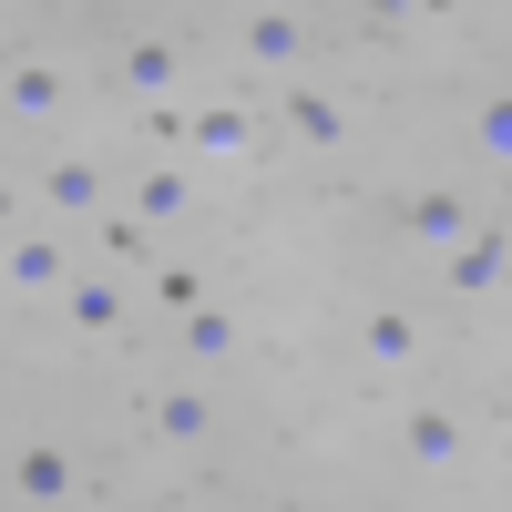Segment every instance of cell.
<instances>
[{"mask_svg":"<svg viewBox=\"0 0 512 512\" xmlns=\"http://www.w3.org/2000/svg\"><path fill=\"white\" fill-rule=\"evenodd\" d=\"M82 461L62 451V431H11V461H0V502L11 512H72Z\"/></svg>","mask_w":512,"mask_h":512,"instance_id":"6da1fadb","label":"cell"},{"mask_svg":"<svg viewBox=\"0 0 512 512\" xmlns=\"http://www.w3.org/2000/svg\"><path fill=\"white\" fill-rule=\"evenodd\" d=\"M72 267H82L72 236H62V226H41V216L0 236V297H11V308H52V297L72 287Z\"/></svg>","mask_w":512,"mask_h":512,"instance_id":"7a4b0ae2","label":"cell"},{"mask_svg":"<svg viewBox=\"0 0 512 512\" xmlns=\"http://www.w3.org/2000/svg\"><path fill=\"white\" fill-rule=\"evenodd\" d=\"M31 205H41V226H93V216H113V175H103V164L93 154H52V164H41V175H31Z\"/></svg>","mask_w":512,"mask_h":512,"instance_id":"3957f363","label":"cell"},{"mask_svg":"<svg viewBox=\"0 0 512 512\" xmlns=\"http://www.w3.org/2000/svg\"><path fill=\"white\" fill-rule=\"evenodd\" d=\"M431 267H441V287L461 297V308H502V277H512V236H502L492 216H472V236H461V246H441Z\"/></svg>","mask_w":512,"mask_h":512,"instance_id":"277c9868","label":"cell"},{"mask_svg":"<svg viewBox=\"0 0 512 512\" xmlns=\"http://www.w3.org/2000/svg\"><path fill=\"white\" fill-rule=\"evenodd\" d=\"M144 431L164 451H205V441L226 431V400L205 390V379H154V390H144Z\"/></svg>","mask_w":512,"mask_h":512,"instance_id":"5b68a950","label":"cell"},{"mask_svg":"<svg viewBox=\"0 0 512 512\" xmlns=\"http://www.w3.org/2000/svg\"><path fill=\"white\" fill-rule=\"evenodd\" d=\"M123 308H134V297H123V277H113V267H93V256H82V267H72V287L52 297L62 338H82V349H103V338H123Z\"/></svg>","mask_w":512,"mask_h":512,"instance_id":"8992f818","label":"cell"},{"mask_svg":"<svg viewBox=\"0 0 512 512\" xmlns=\"http://www.w3.org/2000/svg\"><path fill=\"white\" fill-rule=\"evenodd\" d=\"M400 461H410V472H461V461H472V410L410 400L400 410Z\"/></svg>","mask_w":512,"mask_h":512,"instance_id":"52a82bcc","label":"cell"},{"mask_svg":"<svg viewBox=\"0 0 512 512\" xmlns=\"http://www.w3.org/2000/svg\"><path fill=\"white\" fill-rule=\"evenodd\" d=\"M420 359H431V328H420V308L379 297V308L359 318V369H369V379H410Z\"/></svg>","mask_w":512,"mask_h":512,"instance_id":"ba28073f","label":"cell"},{"mask_svg":"<svg viewBox=\"0 0 512 512\" xmlns=\"http://www.w3.org/2000/svg\"><path fill=\"white\" fill-rule=\"evenodd\" d=\"M236 52H246V72L308 82V52H318V31L297 21V11H246V21H236Z\"/></svg>","mask_w":512,"mask_h":512,"instance_id":"9c48e42d","label":"cell"},{"mask_svg":"<svg viewBox=\"0 0 512 512\" xmlns=\"http://www.w3.org/2000/svg\"><path fill=\"white\" fill-rule=\"evenodd\" d=\"M175 134H185L195 164H246L256 154V103H185Z\"/></svg>","mask_w":512,"mask_h":512,"instance_id":"30bf717a","label":"cell"},{"mask_svg":"<svg viewBox=\"0 0 512 512\" xmlns=\"http://www.w3.org/2000/svg\"><path fill=\"white\" fill-rule=\"evenodd\" d=\"M205 205V185H195V164H144L134 185H123V216H134L144 236H164V226H185Z\"/></svg>","mask_w":512,"mask_h":512,"instance_id":"8fae6325","label":"cell"},{"mask_svg":"<svg viewBox=\"0 0 512 512\" xmlns=\"http://www.w3.org/2000/svg\"><path fill=\"white\" fill-rule=\"evenodd\" d=\"M400 236H410L420 256L461 246V236H472V185H420V195L400 205Z\"/></svg>","mask_w":512,"mask_h":512,"instance_id":"7c38bea8","label":"cell"},{"mask_svg":"<svg viewBox=\"0 0 512 512\" xmlns=\"http://www.w3.org/2000/svg\"><path fill=\"white\" fill-rule=\"evenodd\" d=\"M0 113L31 123V134H41V123H62V113H72V72H62V62H11V72H0Z\"/></svg>","mask_w":512,"mask_h":512,"instance_id":"4fadbf2b","label":"cell"},{"mask_svg":"<svg viewBox=\"0 0 512 512\" xmlns=\"http://www.w3.org/2000/svg\"><path fill=\"white\" fill-rule=\"evenodd\" d=\"M287 134L308 144V154H338V144L359 134V113H349V93H318V82H297V93H287Z\"/></svg>","mask_w":512,"mask_h":512,"instance_id":"5bb4252c","label":"cell"},{"mask_svg":"<svg viewBox=\"0 0 512 512\" xmlns=\"http://www.w3.org/2000/svg\"><path fill=\"white\" fill-rule=\"evenodd\" d=\"M175 349H185V369H226V359L246 349V328H236V308H216V297H205V308L175 318Z\"/></svg>","mask_w":512,"mask_h":512,"instance_id":"9a60e30c","label":"cell"},{"mask_svg":"<svg viewBox=\"0 0 512 512\" xmlns=\"http://www.w3.org/2000/svg\"><path fill=\"white\" fill-rule=\"evenodd\" d=\"M123 82H134V103H175L185 52H175V41H134V52H123Z\"/></svg>","mask_w":512,"mask_h":512,"instance_id":"2e32d148","label":"cell"},{"mask_svg":"<svg viewBox=\"0 0 512 512\" xmlns=\"http://www.w3.org/2000/svg\"><path fill=\"white\" fill-rule=\"evenodd\" d=\"M472 144H482V175H502V164H512V103H502V93L482 103V123H472Z\"/></svg>","mask_w":512,"mask_h":512,"instance_id":"e0dca14e","label":"cell"},{"mask_svg":"<svg viewBox=\"0 0 512 512\" xmlns=\"http://www.w3.org/2000/svg\"><path fill=\"white\" fill-rule=\"evenodd\" d=\"M154 297H164V318L205 308V267H154Z\"/></svg>","mask_w":512,"mask_h":512,"instance_id":"ac0fdd59","label":"cell"},{"mask_svg":"<svg viewBox=\"0 0 512 512\" xmlns=\"http://www.w3.org/2000/svg\"><path fill=\"white\" fill-rule=\"evenodd\" d=\"M93 236H103V256H144V267H154V236L123 216V205H113V216H93Z\"/></svg>","mask_w":512,"mask_h":512,"instance_id":"d6986e66","label":"cell"},{"mask_svg":"<svg viewBox=\"0 0 512 512\" xmlns=\"http://www.w3.org/2000/svg\"><path fill=\"white\" fill-rule=\"evenodd\" d=\"M369 11H379V21H431V31H441V21H461V0H369Z\"/></svg>","mask_w":512,"mask_h":512,"instance_id":"ffe728a7","label":"cell"},{"mask_svg":"<svg viewBox=\"0 0 512 512\" xmlns=\"http://www.w3.org/2000/svg\"><path fill=\"white\" fill-rule=\"evenodd\" d=\"M11 226H31V185H21V175H0V236H11Z\"/></svg>","mask_w":512,"mask_h":512,"instance_id":"44dd1931","label":"cell"},{"mask_svg":"<svg viewBox=\"0 0 512 512\" xmlns=\"http://www.w3.org/2000/svg\"><path fill=\"white\" fill-rule=\"evenodd\" d=\"M0 349H11V297H0Z\"/></svg>","mask_w":512,"mask_h":512,"instance_id":"7402d4cb","label":"cell"},{"mask_svg":"<svg viewBox=\"0 0 512 512\" xmlns=\"http://www.w3.org/2000/svg\"><path fill=\"white\" fill-rule=\"evenodd\" d=\"M11 62H21V52H11V41H0V72H11Z\"/></svg>","mask_w":512,"mask_h":512,"instance_id":"603a6c76","label":"cell"},{"mask_svg":"<svg viewBox=\"0 0 512 512\" xmlns=\"http://www.w3.org/2000/svg\"><path fill=\"white\" fill-rule=\"evenodd\" d=\"M0 461H11V431H0Z\"/></svg>","mask_w":512,"mask_h":512,"instance_id":"cb8c5ba5","label":"cell"},{"mask_svg":"<svg viewBox=\"0 0 512 512\" xmlns=\"http://www.w3.org/2000/svg\"><path fill=\"white\" fill-rule=\"evenodd\" d=\"M226 512H236V502H226Z\"/></svg>","mask_w":512,"mask_h":512,"instance_id":"d4e9b609","label":"cell"}]
</instances>
